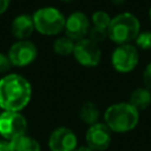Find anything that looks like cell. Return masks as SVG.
<instances>
[{
  "label": "cell",
  "instance_id": "e0dca14e",
  "mask_svg": "<svg viewBox=\"0 0 151 151\" xmlns=\"http://www.w3.org/2000/svg\"><path fill=\"white\" fill-rule=\"evenodd\" d=\"M112 18L109 15V13L104 12V11H96L92 15H91V24L92 26L96 27H100V28H109L110 24H111Z\"/></svg>",
  "mask_w": 151,
  "mask_h": 151
},
{
  "label": "cell",
  "instance_id": "4fadbf2b",
  "mask_svg": "<svg viewBox=\"0 0 151 151\" xmlns=\"http://www.w3.org/2000/svg\"><path fill=\"white\" fill-rule=\"evenodd\" d=\"M129 103L138 111L146 110L151 104V91L144 87H137L132 91Z\"/></svg>",
  "mask_w": 151,
  "mask_h": 151
},
{
  "label": "cell",
  "instance_id": "484cf974",
  "mask_svg": "<svg viewBox=\"0 0 151 151\" xmlns=\"http://www.w3.org/2000/svg\"><path fill=\"white\" fill-rule=\"evenodd\" d=\"M149 19H150V22H151V7L149 8Z\"/></svg>",
  "mask_w": 151,
  "mask_h": 151
},
{
  "label": "cell",
  "instance_id": "9c48e42d",
  "mask_svg": "<svg viewBox=\"0 0 151 151\" xmlns=\"http://www.w3.org/2000/svg\"><path fill=\"white\" fill-rule=\"evenodd\" d=\"M38 55V50L32 41L19 40L14 42L8 51V59L12 65L22 67L27 66L35 60Z\"/></svg>",
  "mask_w": 151,
  "mask_h": 151
},
{
  "label": "cell",
  "instance_id": "ac0fdd59",
  "mask_svg": "<svg viewBox=\"0 0 151 151\" xmlns=\"http://www.w3.org/2000/svg\"><path fill=\"white\" fill-rule=\"evenodd\" d=\"M87 35H88V39L94 41L96 44H99L109 38V33H107L106 28H100V27H96V26H91Z\"/></svg>",
  "mask_w": 151,
  "mask_h": 151
},
{
  "label": "cell",
  "instance_id": "5bb4252c",
  "mask_svg": "<svg viewBox=\"0 0 151 151\" xmlns=\"http://www.w3.org/2000/svg\"><path fill=\"white\" fill-rule=\"evenodd\" d=\"M9 147L11 151H41L38 140L27 134H22L9 140Z\"/></svg>",
  "mask_w": 151,
  "mask_h": 151
},
{
  "label": "cell",
  "instance_id": "603a6c76",
  "mask_svg": "<svg viewBox=\"0 0 151 151\" xmlns=\"http://www.w3.org/2000/svg\"><path fill=\"white\" fill-rule=\"evenodd\" d=\"M11 0H0V14H2L9 6Z\"/></svg>",
  "mask_w": 151,
  "mask_h": 151
},
{
  "label": "cell",
  "instance_id": "ba28073f",
  "mask_svg": "<svg viewBox=\"0 0 151 151\" xmlns=\"http://www.w3.org/2000/svg\"><path fill=\"white\" fill-rule=\"evenodd\" d=\"M86 146L93 151H105L112 142V131L105 123H96L88 126L85 134Z\"/></svg>",
  "mask_w": 151,
  "mask_h": 151
},
{
  "label": "cell",
  "instance_id": "7c38bea8",
  "mask_svg": "<svg viewBox=\"0 0 151 151\" xmlns=\"http://www.w3.org/2000/svg\"><path fill=\"white\" fill-rule=\"evenodd\" d=\"M34 29L35 28H34L33 18L28 14H20L15 17L11 24L12 34L19 40H26V38H28Z\"/></svg>",
  "mask_w": 151,
  "mask_h": 151
},
{
  "label": "cell",
  "instance_id": "2e32d148",
  "mask_svg": "<svg viewBox=\"0 0 151 151\" xmlns=\"http://www.w3.org/2000/svg\"><path fill=\"white\" fill-rule=\"evenodd\" d=\"M74 45H76V41H73L71 38H68L66 35L59 37L53 42V51H54V53H57L58 55H61V57L71 55V54H73Z\"/></svg>",
  "mask_w": 151,
  "mask_h": 151
},
{
  "label": "cell",
  "instance_id": "5b68a950",
  "mask_svg": "<svg viewBox=\"0 0 151 151\" xmlns=\"http://www.w3.org/2000/svg\"><path fill=\"white\" fill-rule=\"evenodd\" d=\"M139 61V52L132 44L118 45L111 54L112 67L119 73H129L133 71Z\"/></svg>",
  "mask_w": 151,
  "mask_h": 151
},
{
  "label": "cell",
  "instance_id": "9a60e30c",
  "mask_svg": "<svg viewBox=\"0 0 151 151\" xmlns=\"http://www.w3.org/2000/svg\"><path fill=\"white\" fill-rule=\"evenodd\" d=\"M100 117L99 107L93 101H85L79 110V118L83 123L87 124L88 126L98 123Z\"/></svg>",
  "mask_w": 151,
  "mask_h": 151
},
{
  "label": "cell",
  "instance_id": "30bf717a",
  "mask_svg": "<svg viewBox=\"0 0 151 151\" xmlns=\"http://www.w3.org/2000/svg\"><path fill=\"white\" fill-rule=\"evenodd\" d=\"M48 147L51 151H74L78 147L77 134L70 127H57L48 137Z\"/></svg>",
  "mask_w": 151,
  "mask_h": 151
},
{
  "label": "cell",
  "instance_id": "ffe728a7",
  "mask_svg": "<svg viewBox=\"0 0 151 151\" xmlns=\"http://www.w3.org/2000/svg\"><path fill=\"white\" fill-rule=\"evenodd\" d=\"M143 83L146 88L151 91V63H149L143 72Z\"/></svg>",
  "mask_w": 151,
  "mask_h": 151
},
{
  "label": "cell",
  "instance_id": "cb8c5ba5",
  "mask_svg": "<svg viewBox=\"0 0 151 151\" xmlns=\"http://www.w3.org/2000/svg\"><path fill=\"white\" fill-rule=\"evenodd\" d=\"M74 151H93V150H91L88 146H86V145H81V146H78Z\"/></svg>",
  "mask_w": 151,
  "mask_h": 151
},
{
  "label": "cell",
  "instance_id": "3957f363",
  "mask_svg": "<svg viewBox=\"0 0 151 151\" xmlns=\"http://www.w3.org/2000/svg\"><path fill=\"white\" fill-rule=\"evenodd\" d=\"M140 32V22L136 15L129 12L119 13L112 18L107 28L109 39L117 45L131 44Z\"/></svg>",
  "mask_w": 151,
  "mask_h": 151
},
{
  "label": "cell",
  "instance_id": "8fae6325",
  "mask_svg": "<svg viewBox=\"0 0 151 151\" xmlns=\"http://www.w3.org/2000/svg\"><path fill=\"white\" fill-rule=\"evenodd\" d=\"M91 28V20L83 12H74L66 18L65 22V35L71 38L73 41L85 39Z\"/></svg>",
  "mask_w": 151,
  "mask_h": 151
},
{
  "label": "cell",
  "instance_id": "7402d4cb",
  "mask_svg": "<svg viewBox=\"0 0 151 151\" xmlns=\"http://www.w3.org/2000/svg\"><path fill=\"white\" fill-rule=\"evenodd\" d=\"M0 151H11L9 142L6 139H0Z\"/></svg>",
  "mask_w": 151,
  "mask_h": 151
},
{
  "label": "cell",
  "instance_id": "d6986e66",
  "mask_svg": "<svg viewBox=\"0 0 151 151\" xmlns=\"http://www.w3.org/2000/svg\"><path fill=\"white\" fill-rule=\"evenodd\" d=\"M136 47L140 50H151V32L150 31H142L134 39Z\"/></svg>",
  "mask_w": 151,
  "mask_h": 151
},
{
  "label": "cell",
  "instance_id": "44dd1931",
  "mask_svg": "<svg viewBox=\"0 0 151 151\" xmlns=\"http://www.w3.org/2000/svg\"><path fill=\"white\" fill-rule=\"evenodd\" d=\"M11 61L8 59V55H5L2 53H0V73L7 71L11 67Z\"/></svg>",
  "mask_w": 151,
  "mask_h": 151
},
{
  "label": "cell",
  "instance_id": "d4e9b609",
  "mask_svg": "<svg viewBox=\"0 0 151 151\" xmlns=\"http://www.w3.org/2000/svg\"><path fill=\"white\" fill-rule=\"evenodd\" d=\"M110 1H111L113 5H123L126 0H110Z\"/></svg>",
  "mask_w": 151,
  "mask_h": 151
},
{
  "label": "cell",
  "instance_id": "4316f807",
  "mask_svg": "<svg viewBox=\"0 0 151 151\" xmlns=\"http://www.w3.org/2000/svg\"><path fill=\"white\" fill-rule=\"evenodd\" d=\"M61 1H64V2H72V1H76V0H61Z\"/></svg>",
  "mask_w": 151,
  "mask_h": 151
},
{
  "label": "cell",
  "instance_id": "7a4b0ae2",
  "mask_svg": "<svg viewBox=\"0 0 151 151\" xmlns=\"http://www.w3.org/2000/svg\"><path fill=\"white\" fill-rule=\"evenodd\" d=\"M104 123L116 133H126L136 129L139 123V111L129 101L110 105L104 112Z\"/></svg>",
  "mask_w": 151,
  "mask_h": 151
},
{
  "label": "cell",
  "instance_id": "277c9868",
  "mask_svg": "<svg viewBox=\"0 0 151 151\" xmlns=\"http://www.w3.org/2000/svg\"><path fill=\"white\" fill-rule=\"evenodd\" d=\"M32 18L34 28L44 35H57L65 28L66 18L58 8L52 6L37 9Z\"/></svg>",
  "mask_w": 151,
  "mask_h": 151
},
{
  "label": "cell",
  "instance_id": "6da1fadb",
  "mask_svg": "<svg viewBox=\"0 0 151 151\" xmlns=\"http://www.w3.org/2000/svg\"><path fill=\"white\" fill-rule=\"evenodd\" d=\"M32 97L29 81L20 74H7L0 79V107L5 111L20 112Z\"/></svg>",
  "mask_w": 151,
  "mask_h": 151
},
{
  "label": "cell",
  "instance_id": "8992f818",
  "mask_svg": "<svg viewBox=\"0 0 151 151\" xmlns=\"http://www.w3.org/2000/svg\"><path fill=\"white\" fill-rule=\"evenodd\" d=\"M27 122L20 112L4 111L0 114V134L6 140H12L19 136L26 134Z\"/></svg>",
  "mask_w": 151,
  "mask_h": 151
},
{
  "label": "cell",
  "instance_id": "52a82bcc",
  "mask_svg": "<svg viewBox=\"0 0 151 151\" xmlns=\"http://www.w3.org/2000/svg\"><path fill=\"white\" fill-rule=\"evenodd\" d=\"M72 55L81 66L96 67L101 60V50L98 44L85 38L76 42Z\"/></svg>",
  "mask_w": 151,
  "mask_h": 151
}]
</instances>
